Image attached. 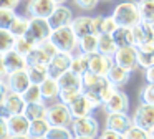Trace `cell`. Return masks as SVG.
<instances>
[{"label":"cell","instance_id":"51","mask_svg":"<svg viewBox=\"0 0 154 139\" xmlns=\"http://www.w3.org/2000/svg\"><path fill=\"white\" fill-rule=\"evenodd\" d=\"M8 126H7V119L0 118V139H8Z\"/></svg>","mask_w":154,"mask_h":139},{"label":"cell","instance_id":"42","mask_svg":"<svg viewBox=\"0 0 154 139\" xmlns=\"http://www.w3.org/2000/svg\"><path fill=\"white\" fill-rule=\"evenodd\" d=\"M118 22L114 20L113 15L109 17H103L101 18V26H100V33H109V35H113L114 32L118 30Z\"/></svg>","mask_w":154,"mask_h":139},{"label":"cell","instance_id":"29","mask_svg":"<svg viewBox=\"0 0 154 139\" xmlns=\"http://www.w3.org/2000/svg\"><path fill=\"white\" fill-rule=\"evenodd\" d=\"M50 122L47 119H37V121H30V129H28V136L32 139H40L47 137L48 131H50Z\"/></svg>","mask_w":154,"mask_h":139},{"label":"cell","instance_id":"9","mask_svg":"<svg viewBox=\"0 0 154 139\" xmlns=\"http://www.w3.org/2000/svg\"><path fill=\"white\" fill-rule=\"evenodd\" d=\"M113 60H114V65L121 66V68L128 70V71H131V73L139 66V63H137V50H136V46L118 48V51L114 53Z\"/></svg>","mask_w":154,"mask_h":139},{"label":"cell","instance_id":"2","mask_svg":"<svg viewBox=\"0 0 154 139\" xmlns=\"http://www.w3.org/2000/svg\"><path fill=\"white\" fill-rule=\"evenodd\" d=\"M50 42L57 46L58 51L61 53H71L75 55V51L78 50V42L80 38L76 36V33L73 32V28L70 26H63V28H57L51 32Z\"/></svg>","mask_w":154,"mask_h":139},{"label":"cell","instance_id":"54","mask_svg":"<svg viewBox=\"0 0 154 139\" xmlns=\"http://www.w3.org/2000/svg\"><path fill=\"white\" fill-rule=\"evenodd\" d=\"M10 116H12V114L8 113L7 106H5L4 103H0V118H2V119H8Z\"/></svg>","mask_w":154,"mask_h":139},{"label":"cell","instance_id":"49","mask_svg":"<svg viewBox=\"0 0 154 139\" xmlns=\"http://www.w3.org/2000/svg\"><path fill=\"white\" fill-rule=\"evenodd\" d=\"M8 91H10V89H8L7 79H5V78H0V103H4V99H5V96H7Z\"/></svg>","mask_w":154,"mask_h":139},{"label":"cell","instance_id":"56","mask_svg":"<svg viewBox=\"0 0 154 139\" xmlns=\"http://www.w3.org/2000/svg\"><path fill=\"white\" fill-rule=\"evenodd\" d=\"M55 2H57L58 5H63V3H65V2H68V0H55Z\"/></svg>","mask_w":154,"mask_h":139},{"label":"cell","instance_id":"32","mask_svg":"<svg viewBox=\"0 0 154 139\" xmlns=\"http://www.w3.org/2000/svg\"><path fill=\"white\" fill-rule=\"evenodd\" d=\"M47 103H32L27 104L23 114L27 116L30 121H37V119H43L47 118Z\"/></svg>","mask_w":154,"mask_h":139},{"label":"cell","instance_id":"30","mask_svg":"<svg viewBox=\"0 0 154 139\" xmlns=\"http://www.w3.org/2000/svg\"><path fill=\"white\" fill-rule=\"evenodd\" d=\"M70 71L76 73V75H80V76H83L85 73L90 71V58H88V55H83V53H76V55H73Z\"/></svg>","mask_w":154,"mask_h":139},{"label":"cell","instance_id":"10","mask_svg":"<svg viewBox=\"0 0 154 139\" xmlns=\"http://www.w3.org/2000/svg\"><path fill=\"white\" fill-rule=\"evenodd\" d=\"M71 60H73V55H71V53L58 51L57 55L51 58L50 65H48V76L53 78V79H58L61 75H65L66 71H70Z\"/></svg>","mask_w":154,"mask_h":139},{"label":"cell","instance_id":"1","mask_svg":"<svg viewBox=\"0 0 154 139\" xmlns=\"http://www.w3.org/2000/svg\"><path fill=\"white\" fill-rule=\"evenodd\" d=\"M111 15L118 22L119 26H128L134 28L137 23H141V13H139V5L136 0H123L113 8Z\"/></svg>","mask_w":154,"mask_h":139},{"label":"cell","instance_id":"6","mask_svg":"<svg viewBox=\"0 0 154 139\" xmlns=\"http://www.w3.org/2000/svg\"><path fill=\"white\" fill-rule=\"evenodd\" d=\"M51 32L53 30L47 18H30V26H28V32L25 36L35 45H40V43L50 40Z\"/></svg>","mask_w":154,"mask_h":139},{"label":"cell","instance_id":"34","mask_svg":"<svg viewBox=\"0 0 154 139\" xmlns=\"http://www.w3.org/2000/svg\"><path fill=\"white\" fill-rule=\"evenodd\" d=\"M27 73L30 76L32 85H42L45 79H48V66H27Z\"/></svg>","mask_w":154,"mask_h":139},{"label":"cell","instance_id":"13","mask_svg":"<svg viewBox=\"0 0 154 139\" xmlns=\"http://www.w3.org/2000/svg\"><path fill=\"white\" fill-rule=\"evenodd\" d=\"M90 58V71L98 76H108L109 70L113 68L114 60L113 56H106L103 53H94V55H88Z\"/></svg>","mask_w":154,"mask_h":139},{"label":"cell","instance_id":"43","mask_svg":"<svg viewBox=\"0 0 154 139\" xmlns=\"http://www.w3.org/2000/svg\"><path fill=\"white\" fill-rule=\"evenodd\" d=\"M139 101L146 104H154V85L146 83L139 91Z\"/></svg>","mask_w":154,"mask_h":139},{"label":"cell","instance_id":"3","mask_svg":"<svg viewBox=\"0 0 154 139\" xmlns=\"http://www.w3.org/2000/svg\"><path fill=\"white\" fill-rule=\"evenodd\" d=\"M47 119L50 126H63V128H70L73 122V114L70 111V106L63 104L61 101H55L48 104L47 108Z\"/></svg>","mask_w":154,"mask_h":139},{"label":"cell","instance_id":"19","mask_svg":"<svg viewBox=\"0 0 154 139\" xmlns=\"http://www.w3.org/2000/svg\"><path fill=\"white\" fill-rule=\"evenodd\" d=\"M134 33V46L139 45H147V43H154V30L151 23L141 22L133 28Z\"/></svg>","mask_w":154,"mask_h":139},{"label":"cell","instance_id":"4","mask_svg":"<svg viewBox=\"0 0 154 139\" xmlns=\"http://www.w3.org/2000/svg\"><path fill=\"white\" fill-rule=\"evenodd\" d=\"M70 128L75 137H94L96 139V136H100V122L93 116L75 118Z\"/></svg>","mask_w":154,"mask_h":139},{"label":"cell","instance_id":"26","mask_svg":"<svg viewBox=\"0 0 154 139\" xmlns=\"http://www.w3.org/2000/svg\"><path fill=\"white\" fill-rule=\"evenodd\" d=\"M118 51V45L114 42L113 35L109 33H98V53H103L106 56H114Z\"/></svg>","mask_w":154,"mask_h":139},{"label":"cell","instance_id":"39","mask_svg":"<svg viewBox=\"0 0 154 139\" xmlns=\"http://www.w3.org/2000/svg\"><path fill=\"white\" fill-rule=\"evenodd\" d=\"M48 139H73L71 128H63V126H51L47 134Z\"/></svg>","mask_w":154,"mask_h":139},{"label":"cell","instance_id":"17","mask_svg":"<svg viewBox=\"0 0 154 139\" xmlns=\"http://www.w3.org/2000/svg\"><path fill=\"white\" fill-rule=\"evenodd\" d=\"M8 134L10 136H28L30 129V119L25 114H15L7 119Z\"/></svg>","mask_w":154,"mask_h":139},{"label":"cell","instance_id":"36","mask_svg":"<svg viewBox=\"0 0 154 139\" xmlns=\"http://www.w3.org/2000/svg\"><path fill=\"white\" fill-rule=\"evenodd\" d=\"M15 40L17 38L10 33V30H2L0 28V53L5 55V53H8L10 50H14Z\"/></svg>","mask_w":154,"mask_h":139},{"label":"cell","instance_id":"33","mask_svg":"<svg viewBox=\"0 0 154 139\" xmlns=\"http://www.w3.org/2000/svg\"><path fill=\"white\" fill-rule=\"evenodd\" d=\"M28 26H30V18H28V17H23V15H18L8 30H10V33L15 38H20V36L27 35Z\"/></svg>","mask_w":154,"mask_h":139},{"label":"cell","instance_id":"27","mask_svg":"<svg viewBox=\"0 0 154 139\" xmlns=\"http://www.w3.org/2000/svg\"><path fill=\"white\" fill-rule=\"evenodd\" d=\"M25 58H27V65L28 66H48L50 61H51V56L47 55L38 45L35 46Z\"/></svg>","mask_w":154,"mask_h":139},{"label":"cell","instance_id":"14","mask_svg":"<svg viewBox=\"0 0 154 139\" xmlns=\"http://www.w3.org/2000/svg\"><path fill=\"white\" fill-rule=\"evenodd\" d=\"M103 109L106 111V114H111V113H128V109H129V98H128V94L124 91L116 89L114 94L103 104Z\"/></svg>","mask_w":154,"mask_h":139},{"label":"cell","instance_id":"59","mask_svg":"<svg viewBox=\"0 0 154 139\" xmlns=\"http://www.w3.org/2000/svg\"><path fill=\"white\" fill-rule=\"evenodd\" d=\"M151 26H152V30H154V22H152V23H151Z\"/></svg>","mask_w":154,"mask_h":139},{"label":"cell","instance_id":"46","mask_svg":"<svg viewBox=\"0 0 154 139\" xmlns=\"http://www.w3.org/2000/svg\"><path fill=\"white\" fill-rule=\"evenodd\" d=\"M75 3H76V5L80 7L81 10H86V12H90V10L96 8V5L100 3V0H75Z\"/></svg>","mask_w":154,"mask_h":139},{"label":"cell","instance_id":"28","mask_svg":"<svg viewBox=\"0 0 154 139\" xmlns=\"http://www.w3.org/2000/svg\"><path fill=\"white\" fill-rule=\"evenodd\" d=\"M113 38H114V42H116L118 48L134 46V33H133V28H128V26H118V30L113 33Z\"/></svg>","mask_w":154,"mask_h":139},{"label":"cell","instance_id":"62","mask_svg":"<svg viewBox=\"0 0 154 139\" xmlns=\"http://www.w3.org/2000/svg\"><path fill=\"white\" fill-rule=\"evenodd\" d=\"M20 2H22V0H20Z\"/></svg>","mask_w":154,"mask_h":139},{"label":"cell","instance_id":"58","mask_svg":"<svg viewBox=\"0 0 154 139\" xmlns=\"http://www.w3.org/2000/svg\"><path fill=\"white\" fill-rule=\"evenodd\" d=\"M151 137L154 139V129H152V131H151Z\"/></svg>","mask_w":154,"mask_h":139},{"label":"cell","instance_id":"22","mask_svg":"<svg viewBox=\"0 0 154 139\" xmlns=\"http://www.w3.org/2000/svg\"><path fill=\"white\" fill-rule=\"evenodd\" d=\"M106 78L114 88H119V86H124V85L129 83L131 71H128V70L121 68V66H118V65H113V68L109 70V73H108Z\"/></svg>","mask_w":154,"mask_h":139},{"label":"cell","instance_id":"61","mask_svg":"<svg viewBox=\"0 0 154 139\" xmlns=\"http://www.w3.org/2000/svg\"><path fill=\"white\" fill-rule=\"evenodd\" d=\"M108 2H109V0H108Z\"/></svg>","mask_w":154,"mask_h":139},{"label":"cell","instance_id":"11","mask_svg":"<svg viewBox=\"0 0 154 139\" xmlns=\"http://www.w3.org/2000/svg\"><path fill=\"white\" fill-rule=\"evenodd\" d=\"M81 78H83V91L96 93V94L101 96V99H103V93L111 86V83L108 81L106 76H98L91 71L85 73Z\"/></svg>","mask_w":154,"mask_h":139},{"label":"cell","instance_id":"57","mask_svg":"<svg viewBox=\"0 0 154 139\" xmlns=\"http://www.w3.org/2000/svg\"><path fill=\"white\" fill-rule=\"evenodd\" d=\"M73 139H94V137H73Z\"/></svg>","mask_w":154,"mask_h":139},{"label":"cell","instance_id":"52","mask_svg":"<svg viewBox=\"0 0 154 139\" xmlns=\"http://www.w3.org/2000/svg\"><path fill=\"white\" fill-rule=\"evenodd\" d=\"M144 79H146V83H152L154 85V65L149 66L147 70H144Z\"/></svg>","mask_w":154,"mask_h":139},{"label":"cell","instance_id":"37","mask_svg":"<svg viewBox=\"0 0 154 139\" xmlns=\"http://www.w3.org/2000/svg\"><path fill=\"white\" fill-rule=\"evenodd\" d=\"M22 96H23V99H25L27 104H32V103H45L43 96H42L40 85H30V88H28Z\"/></svg>","mask_w":154,"mask_h":139},{"label":"cell","instance_id":"24","mask_svg":"<svg viewBox=\"0 0 154 139\" xmlns=\"http://www.w3.org/2000/svg\"><path fill=\"white\" fill-rule=\"evenodd\" d=\"M40 89H42V96H43L45 103L57 101L58 96H60V85H58V79H53V78L45 79V81L40 85Z\"/></svg>","mask_w":154,"mask_h":139},{"label":"cell","instance_id":"16","mask_svg":"<svg viewBox=\"0 0 154 139\" xmlns=\"http://www.w3.org/2000/svg\"><path fill=\"white\" fill-rule=\"evenodd\" d=\"M5 79H7L8 89H10V91H14V93H18V94H23V93L30 88V85H32L30 76H28L27 70H22V71L12 73V75H8Z\"/></svg>","mask_w":154,"mask_h":139},{"label":"cell","instance_id":"20","mask_svg":"<svg viewBox=\"0 0 154 139\" xmlns=\"http://www.w3.org/2000/svg\"><path fill=\"white\" fill-rule=\"evenodd\" d=\"M4 104L7 106L8 113H10L12 116L23 114L25 108H27V103H25L23 96L18 94V93H14V91L7 93V96H5V99H4Z\"/></svg>","mask_w":154,"mask_h":139},{"label":"cell","instance_id":"5","mask_svg":"<svg viewBox=\"0 0 154 139\" xmlns=\"http://www.w3.org/2000/svg\"><path fill=\"white\" fill-rule=\"evenodd\" d=\"M101 18L103 15L98 17H75L71 22V28L76 33L78 38H83L88 35H98L101 26Z\"/></svg>","mask_w":154,"mask_h":139},{"label":"cell","instance_id":"18","mask_svg":"<svg viewBox=\"0 0 154 139\" xmlns=\"http://www.w3.org/2000/svg\"><path fill=\"white\" fill-rule=\"evenodd\" d=\"M5 60V70H7V76L12 75V73L22 71V70H27V58L22 56L20 53H17L15 50H10L8 53L4 55Z\"/></svg>","mask_w":154,"mask_h":139},{"label":"cell","instance_id":"44","mask_svg":"<svg viewBox=\"0 0 154 139\" xmlns=\"http://www.w3.org/2000/svg\"><path fill=\"white\" fill-rule=\"evenodd\" d=\"M124 136H126V139H152L149 131L141 129V128H137V126H134V124L128 129Z\"/></svg>","mask_w":154,"mask_h":139},{"label":"cell","instance_id":"41","mask_svg":"<svg viewBox=\"0 0 154 139\" xmlns=\"http://www.w3.org/2000/svg\"><path fill=\"white\" fill-rule=\"evenodd\" d=\"M83 91H78V89H60V96H58V101H61L63 104L70 106L73 101H76L81 96Z\"/></svg>","mask_w":154,"mask_h":139},{"label":"cell","instance_id":"31","mask_svg":"<svg viewBox=\"0 0 154 139\" xmlns=\"http://www.w3.org/2000/svg\"><path fill=\"white\" fill-rule=\"evenodd\" d=\"M78 53L83 55H94L98 53V35H88L80 38L78 42Z\"/></svg>","mask_w":154,"mask_h":139},{"label":"cell","instance_id":"38","mask_svg":"<svg viewBox=\"0 0 154 139\" xmlns=\"http://www.w3.org/2000/svg\"><path fill=\"white\" fill-rule=\"evenodd\" d=\"M17 17H18V13L14 8H0V28L8 30Z\"/></svg>","mask_w":154,"mask_h":139},{"label":"cell","instance_id":"21","mask_svg":"<svg viewBox=\"0 0 154 139\" xmlns=\"http://www.w3.org/2000/svg\"><path fill=\"white\" fill-rule=\"evenodd\" d=\"M70 111H71V114H73V119L75 118H85V116H91V113L94 111V106L91 104L86 96L81 93L80 98L70 104Z\"/></svg>","mask_w":154,"mask_h":139},{"label":"cell","instance_id":"15","mask_svg":"<svg viewBox=\"0 0 154 139\" xmlns=\"http://www.w3.org/2000/svg\"><path fill=\"white\" fill-rule=\"evenodd\" d=\"M133 126V118L128 113H111L106 116V128L126 134V131Z\"/></svg>","mask_w":154,"mask_h":139},{"label":"cell","instance_id":"25","mask_svg":"<svg viewBox=\"0 0 154 139\" xmlns=\"http://www.w3.org/2000/svg\"><path fill=\"white\" fill-rule=\"evenodd\" d=\"M137 50V63L141 68L147 70L149 66L154 65V43H147V45H139L136 46Z\"/></svg>","mask_w":154,"mask_h":139},{"label":"cell","instance_id":"35","mask_svg":"<svg viewBox=\"0 0 154 139\" xmlns=\"http://www.w3.org/2000/svg\"><path fill=\"white\" fill-rule=\"evenodd\" d=\"M141 20L146 23L154 22V0H137Z\"/></svg>","mask_w":154,"mask_h":139},{"label":"cell","instance_id":"50","mask_svg":"<svg viewBox=\"0 0 154 139\" xmlns=\"http://www.w3.org/2000/svg\"><path fill=\"white\" fill-rule=\"evenodd\" d=\"M20 5V0H0V8H17Z\"/></svg>","mask_w":154,"mask_h":139},{"label":"cell","instance_id":"7","mask_svg":"<svg viewBox=\"0 0 154 139\" xmlns=\"http://www.w3.org/2000/svg\"><path fill=\"white\" fill-rule=\"evenodd\" d=\"M55 0H28L25 7V17L28 18H48L57 8Z\"/></svg>","mask_w":154,"mask_h":139},{"label":"cell","instance_id":"8","mask_svg":"<svg viewBox=\"0 0 154 139\" xmlns=\"http://www.w3.org/2000/svg\"><path fill=\"white\" fill-rule=\"evenodd\" d=\"M133 124L146 131H152L154 129V104H146V103H139L133 114Z\"/></svg>","mask_w":154,"mask_h":139},{"label":"cell","instance_id":"60","mask_svg":"<svg viewBox=\"0 0 154 139\" xmlns=\"http://www.w3.org/2000/svg\"><path fill=\"white\" fill-rule=\"evenodd\" d=\"M40 139H48V137H40Z\"/></svg>","mask_w":154,"mask_h":139},{"label":"cell","instance_id":"48","mask_svg":"<svg viewBox=\"0 0 154 139\" xmlns=\"http://www.w3.org/2000/svg\"><path fill=\"white\" fill-rule=\"evenodd\" d=\"M38 46H40V48H42V50H43V51H45V53H47V55H50V56H51V58H53V56H55V55H57V53H58V50H57V46H55V45H53V43H51V42H50V40H47V42H43V43H40V45H38Z\"/></svg>","mask_w":154,"mask_h":139},{"label":"cell","instance_id":"45","mask_svg":"<svg viewBox=\"0 0 154 139\" xmlns=\"http://www.w3.org/2000/svg\"><path fill=\"white\" fill-rule=\"evenodd\" d=\"M100 139H126V136L121 134V132H118V131L104 128V131L100 134Z\"/></svg>","mask_w":154,"mask_h":139},{"label":"cell","instance_id":"23","mask_svg":"<svg viewBox=\"0 0 154 139\" xmlns=\"http://www.w3.org/2000/svg\"><path fill=\"white\" fill-rule=\"evenodd\" d=\"M58 85H60V89H78V91H83V78L73 71H66L65 75H61L58 78Z\"/></svg>","mask_w":154,"mask_h":139},{"label":"cell","instance_id":"53","mask_svg":"<svg viewBox=\"0 0 154 139\" xmlns=\"http://www.w3.org/2000/svg\"><path fill=\"white\" fill-rule=\"evenodd\" d=\"M0 78H7V70H5V60L4 55L0 53Z\"/></svg>","mask_w":154,"mask_h":139},{"label":"cell","instance_id":"40","mask_svg":"<svg viewBox=\"0 0 154 139\" xmlns=\"http://www.w3.org/2000/svg\"><path fill=\"white\" fill-rule=\"evenodd\" d=\"M35 43L33 42H30V40L27 38V36H20V38H17L15 40V45H14V50L17 53H20L22 56H27L28 53L32 51V50L35 48Z\"/></svg>","mask_w":154,"mask_h":139},{"label":"cell","instance_id":"47","mask_svg":"<svg viewBox=\"0 0 154 139\" xmlns=\"http://www.w3.org/2000/svg\"><path fill=\"white\" fill-rule=\"evenodd\" d=\"M83 94L88 98V101L91 103V104L94 106V109L100 108V106H103V99H101L100 94H96V93H91V91H83Z\"/></svg>","mask_w":154,"mask_h":139},{"label":"cell","instance_id":"55","mask_svg":"<svg viewBox=\"0 0 154 139\" xmlns=\"http://www.w3.org/2000/svg\"><path fill=\"white\" fill-rule=\"evenodd\" d=\"M8 139H32L30 136H8Z\"/></svg>","mask_w":154,"mask_h":139},{"label":"cell","instance_id":"12","mask_svg":"<svg viewBox=\"0 0 154 139\" xmlns=\"http://www.w3.org/2000/svg\"><path fill=\"white\" fill-rule=\"evenodd\" d=\"M73 12H71L70 7L66 5H57V8L53 10L50 17H48V23H50L51 30L57 28H63V26H70L71 22H73Z\"/></svg>","mask_w":154,"mask_h":139}]
</instances>
